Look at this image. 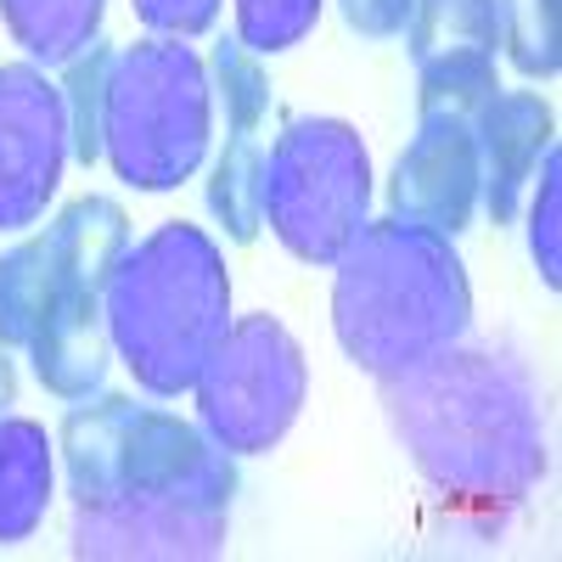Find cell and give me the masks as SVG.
<instances>
[{
    "label": "cell",
    "instance_id": "8",
    "mask_svg": "<svg viewBox=\"0 0 562 562\" xmlns=\"http://www.w3.org/2000/svg\"><path fill=\"white\" fill-rule=\"evenodd\" d=\"M68 108L34 63H0V231H29L63 186Z\"/></svg>",
    "mask_w": 562,
    "mask_h": 562
},
{
    "label": "cell",
    "instance_id": "2",
    "mask_svg": "<svg viewBox=\"0 0 562 562\" xmlns=\"http://www.w3.org/2000/svg\"><path fill=\"white\" fill-rule=\"evenodd\" d=\"M383 411L416 473L467 506H518L546 479V428L529 371L495 349H439L383 378Z\"/></svg>",
    "mask_w": 562,
    "mask_h": 562
},
{
    "label": "cell",
    "instance_id": "20",
    "mask_svg": "<svg viewBox=\"0 0 562 562\" xmlns=\"http://www.w3.org/2000/svg\"><path fill=\"white\" fill-rule=\"evenodd\" d=\"M321 23V0H237V40L254 57L304 45Z\"/></svg>",
    "mask_w": 562,
    "mask_h": 562
},
{
    "label": "cell",
    "instance_id": "11",
    "mask_svg": "<svg viewBox=\"0 0 562 562\" xmlns=\"http://www.w3.org/2000/svg\"><path fill=\"white\" fill-rule=\"evenodd\" d=\"M557 119L540 90H495L473 113L479 135V203L490 209L495 225H512L524 209V192L540 169V158L557 147L551 140Z\"/></svg>",
    "mask_w": 562,
    "mask_h": 562
},
{
    "label": "cell",
    "instance_id": "19",
    "mask_svg": "<svg viewBox=\"0 0 562 562\" xmlns=\"http://www.w3.org/2000/svg\"><path fill=\"white\" fill-rule=\"evenodd\" d=\"M501 7V45L524 79H557L562 68V23L557 0H495Z\"/></svg>",
    "mask_w": 562,
    "mask_h": 562
},
{
    "label": "cell",
    "instance_id": "14",
    "mask_svg": "<svg viewBox=\"0 0 562 562\" xmlns=\"http://www.w3.org/2000/svg\"><path fill=\"white\" fill-rule=\"evenodd\" d=\"M108 0H0V23L29 52V63H74L90 40H102Z\"/></svg>",
    "mask_w": 562,
    "mask_h": 562
},
{
    "label": "cell",
    "instance_id": "13",
    "mask_svg": "<svg viewBox=\"0 0 562 562\" xmlns=\"http://www.w3.org/2000/svg\"><path fill=\"white\" fill-rule=\"evenodd\" d=\"M57 484V445L29 416H0V546H23L45 512Z\"/></svg>",
    "mask_w": 562,
    "mask_h": 562
},
{
    "label": "cell",
    "instance_id": "7",
    "mask_svg": "<svg viewBox=\"0 0 562 562\" xmlns=\"http://www.w3.org/2000/svg\"><path fill=\"white\" fill-rule=\"evenodd\" d=\"M198 416L203 434L231 456H265L288 439L304 411L310 366L299 338L276 315H243L198 371Z\"/></svg>",
    "mask_w": 562,
    "mask_h": 562
},
{
    "label": "cell",
    "instance_id": "23",
    "mask_svg": "<svg viewBox=\"0 0 562 562\" xmlns=\"http://www.w3.org/2000/svg\"><path fill=\"white\" fill-rule=\"evenodd\" d=\"M411 7H416V0H338L344 23H349L360 40H394V34H405Z\"/></svg>",
    "mask_w": 562,
    "mask_h": 562
},
{
    "label": "cell",
    "instance_id": "12",
    "mask_svg": "<svg viewBox=\"0 0 562 562\" xmlns=\"http://www.w3.org/2000/svg\"><path fill=\"white\" fill-rule=\"evenodd\" d=\"M108 349H113V338H108V315H102V288L57 276L45 321H40V333L29 344L34 378L68 405L90 400L108 383Z\"/></svg>",
    "mask_w": 562,
    "mask_h": 562
},
{
    "label": "cell",
    "instance_id": "16",
    "mask_svg": "<svg viewBox=\"0 0 562 562\" xmlns=\"http://www.w3.org/2000/svg\"><path fill=\"white\" fill-rule=\"evenodd\" d=\"M209 214L231 243H254L265 225V153L254 135H231L209 175Z\"/></svg>",
    "mask_w": 562,
    "mask_h": 562
},
{
    "label": "cell",
    "instance_id": "17",
    "mask_svg": "<svg viewBox=\"0 0 562 562\" xmlns=\"http://www.w3.org/2000/svg\"><path fill=\"white\" fill-rule=\"evenodd\" d=\"M113 57H119V45L90 40L85 52L68 63V79H63V108H68V158H79L85 169H90V164H102V108H108Z\"/></svg>",
    "mask_w": 562,
    "mask_h": 562
},
{
    "label": "cell",
    "instance_id": "18",
    "mask_svg": "<svg viewBox=\"0 0 562 562\" xmlns=\"http://www.w3.org/2000/svg\"><path fill=\"white\" fill-rule=\"evenodd\" d=\"M209 85H214V102L225 108V130L231 135H254L265 124V113H270V74L237 34H225L214 45Z\"/></svg>",
    "mask_w": 562,
    "mask_h": 562
},
{
    "label": "cell",
    "instance_id": "15",
    "mask_svg": "<svg viewBox=\"0 0 562 562\" xmlns=\"http://www.w3.org/2000/svg\"><path fill=\"white\" fill-rule=\"evenodd\" d=\"M57 288V254L45 231L0 254V349H29Z\"/></svg>",
    "mask_w": 562,
    "mask_h": 562
},
{
    "label": "cell",
    "instance_id": "1",
    "mask_svg": "<svg viewBox=\"0 0 562 562\" xmlns=\"http://www.w3.org/2000/svg\"><path fill=\"white\" fill-rule=\"evenodd\" d=\"M57 450L74 495V557L203 562L225 551L237 456L175 411L130 394L74 400Z\"/></svg>",
    "mask_w": 562,
    "mask_h": 562
},
{
    "label": "cell",
    "instance_id": "21",
    "mask_svg": "<svg viewBox=\"0 0 562 562\" xmlns=\"http://www.w3.org/2000/svg\"><path fill=\"white\" fill-rule=\"evenodd\" d=\"M529 254H535L540 281L557 293L562 288V158L557 147L540 158V192L529 209Z\"/></svg>",
    "mask_w": 562,
    "mask_h": 562
},
{
    "label": "cell",
    "instance_id": "3",
    "mask_svg": "<svg viewBox=\"0 0 562 562\" xmlns=\"http://www.w3.org/2000/svg\"><path fill=\"white\" fill-rule=\"evenodd\" d=\"M467 321H473V288L450 237L394 214L366 220L333 281V333L344 355L383 383L461 344Z\"/></svg>",
    "mask_w": 562,
    "mask_h": 562
},
{
    "label": "cell",
    "instance_id": "24",
    "mask_svg": "<svg viewBox=\"0 0 562 562\" xmlns=\"http://www.w3.org/2000/svg\"><path fill=\"white\" fill-rule=\"evenodd\" d=\"M18 400V371H12V360H7V349H0V416H7V405Z\"/></svg>",
    "mask_w": 562,
    "mask_h": 562
},
{
    "label": "cell",
    "instance_id": "6",
    "mask_svg": "<svg viewBox=\"0 0 562 562\" xmlns=\"http://www.w3.org/2000/svg\"><path fill=\"white\" fill-rule=\"evenodd\" d=\"M265 220L304 265H338L371 220V153L344 119H293L265 158Z\"/></svg>",
    "mask_w": 562,
    "mask_h": 562
},
{
    "label": "cell",
    "instance_id": "5",
    "mask_svg": "<svg viewBox=\"0 0 562 562\" xmlns=\"http://www.w3.org/2000/svg\"><path fill=\"white\" fill-rule=\"evenodd\" d=\"M214 140V85L209 63L186 40H135L119 45L108 108H102V158L135 192L186 186Z\"/></svg>",
    "mask_w": 562,
    "mask_h": 562
},
{
    "label": "cell",
    "instance_id": "10",
    "mask_svg": "<svg viewBox=\"0 0 562 562\" xmlns=\"http://www.w3.org/2000/svg\"><path fill=\"white\" fill-rule=\"evenodd\" d=\"M394 220H411L439 237H461L479 209V135L467 113H422L411 147L389 180Z\"/></svg>",
    "mask_w": 562,
    "mask_h": 562
},
{
    "label": "cell",
    "instance_id": "4",
    "mask_svg": "<svg viewBox=\"0 0 562 562\" xmlns=\"http://www.w3.org/2000/svg\"><path fill=\"white\" fill-rule=\"evenodd\" d=\"M102 315L135 389L153 400L186 394L231 333V270L220 243L186 220L158 225L108 270Z\"/></svg>",
    "mask_w": 562,
    "mask_h": 562
},
{
    "label": "cell",
    "instance_id": "9",
    "mask_svg": "<svg viewBox=\"0 0 562 562\" xmlns=\"http://www.w3.org/2000/svg\"><path fill=\"white\" fill-rule=\"evenodd\" d=\"M405 34H411L422 113L473 119L501 90V79H495L501 7L495 0H416Z\"/></svg>",
    "mask_w": 562,
    "mask_h": 562
},
{
    "label": "cell",
    "instance_id": "22",
    "mask_svg": "<svg viewBox=\"0 0 562 562\" xmlns=\"http://www.w3.org/2000/svg\"><path fill=\"white\" fill-rule=\"evenodd\" d=\"M130 7H135L140 23H147L153 34H164V40H198V34L214 29L225 0H130Z\"/></svg>",
    "mask_w": 562,
    "mask_h": 562
}]
</instances>
